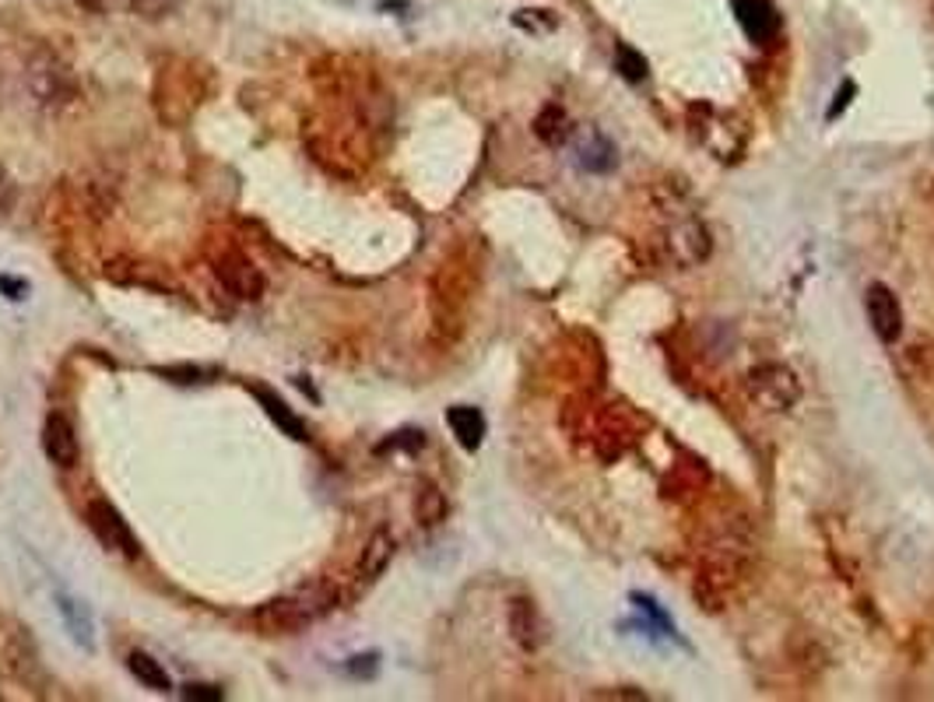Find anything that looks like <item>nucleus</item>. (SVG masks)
<instances>
[{
  "mask_svg": "<svg viewBox=\"0 0 934 702\" xmlns=\"http://www.w3.org/2000/svg\"><path fill=\"white\" fill-rule=\"evenodd\" d=\"M250 390H253V397L261 400V408L267 411V418H271L274 425H278V429H282L288 439H300V442L306 439V425H303V418L295 415V411L288 408V404H285L278 394H271L267 387H261V383H257V387H250Z\"/></svg>",
  "mask_w": 934,
  "mask_h": 702,
  "instance_id": "nucleus-14",
  "label": "nucleus"
},
{
  "mask_svg": "<svg viewBox=\"0 0 934 702\" xmlns=\"http://www.w3.org/2000/svg\"><path fill=\"white\" fill-rule=\"evenodd\" d=\"M14 197H18V186H14L8 169L0 165V215H8V211L14 207Z\"/></svg>",
  "mask_w": 934,
  "mask_h": 702,
  "instance_id": "nucleus-23",
  "label": "nucleus"
},
{
  "mask_svg": "<svg viewBox=\"0 0 934 702\" xmlns=\"http://www.w3.org/2000/svg\"><path fill=\"white\" fill-rule=\"evenodd\" d=\"M183 699H190V702H222V699H225V692H222L219 685L190 682V685H183Z\"/></svg>",
  "mask_w": 934,
  "mask_h": 702,
  "instance_id": "nucleus-21",
  "label": "nucleus"
},
{
  "mask_svg": "<svg viewBox=\"0 0 934 702\" xmlns=\"http://www.w3.org/2000/svg\"><path fill=\"white\" fill-rule=\"evenodd\" d=\"M126 668H131V674L138 678V682H141L144 689H152V692H173V678H169V671L155 661L152 653L134 650L131 657H126Z\"/></svg>",
  "mask_w": 934,
  "mask_h": 702,
  "instance_id": "nucleus-15",
  "label": "nucleus"
},
{
  "mask_svg": "<svg viewBox=\"0 0 934 702\" xmlns=\"http://www.w3.org/2000/svg\"><path fill=\"white\" fill-rule=\"evenodd\" d=\"M535 134L545 144L556 147V144L572 138V126H569V120H566V113L559 110V105H545V110L538 113V120H535Z\"/></svg>",
  "mask_w": 934,
  "mask_h": 702,
  "instance_id": "nucleus-17",
  "label": "nucleus"
},
{
  "mask_svg": "<svg viewBox=\"0 0 934 702\" xmlns=\"http://www.w3.org/2000/svg\"><path fill=\"white\" fill-rule=\"evenodd\" d=\"M415 520L422 527H439L443 520H447V496H443L439 488L429 485V481H422L418 492H415Z\"/></svg>",
  "mask_w": 934,
  "mask_h": 702,
  "instance_id": "nucleus-16",
  "label": "nucleus"
},
{
  "mask_svg": "<svg viewBox=\"0 0 934 702\" xmlns=\"http://www.w3.org/2000/svg\"><path fill=\"white\" fill-rule=\"evenodd\" d=\"M447 425L454 439L464 446L467 454H475L478 446L485 442V415L478 408H467V404H457V408L447 411Z\"/></svg>",
  "mask_w": 934,
  "mask_h": 702,
  "instance_id": "nucleus-13",
  "label": "nucleus"
},
{
  "mask_svg": "<svg viewBox=\"0 0 934 702\" xmlns=\"http://www.w3.org/2000/svg\"><path fill=\"white\" fill-rule=\"evenodd\" d=\"M183 0H126V8L131 14L144 18V21H162V18H173L180 11Z\"/></svg>",
  "mask_w": 934,
  "mask_h": 702,
  "instance_id": "nucleus-19",
  "label": "nucleus"
},
{
  "mask_svg": "<svg viewBox=\"0 0 934 702\" xmlns=\"http://www.w3.org/2000/svg\"><path fill=\"white\" fill-rule=\"evenodd\" d=\"M0 292H4L8 299H26L29 285H26V282H14V278H4V274H0Z\"/></svg>",
  "mask_w": 934,
  "mask_h": 702,
  "instance_id": "nucleus-25",
  "label": "nucleus"
},
{
  "mask_svg": "<svg viewBox=\"0 0 934 702\" xmlns=\"http://www.w3.org/2000/svg\"><path fill=\"white\" fill-rule=\"evenodd\" d=\"M376 668H379L376 653H366V657H352V661H348V674H355V678H373V674H376Z\"/></svg>",
  "mask_w": 934,
  "mask_h": 702,
  "instance_id": "nucleus-24",
  "label": "nucleus"
},
{
  "mask_svg": "<svg viewBox=\"0 0 934 702\" xmlns=\"http://www.w3.org/2000/svg\"><path fill=\"white\" fill-rule=\"evenodd\" d=\"M26 84H29L35 105H42V110H63V105H71L81 92L74 71L53 53H35L26 63Z\"/></svg>",
  "mask_w": 934,
  "mask_h": 702,
  "instance_id": "nucleus-3",
  "label": "nucleus"
},
{
  "mask_svg": "<svg viewBox=\"0 0 934 702\" xmlns=\"http://www.w3.org/2000/svg\"><path fill=\"white\" fill-rule=\"evenodd\" d=\"M514 21H517L520 29H530V32H551V29L559 26V21L551 18V11H545V18H530V11H517Z\"/></svg>",
  "mask_w": 934,
  "mask_h": 702,
  "instance_id": "nucleus-22",
  "label": "nucleus"
},
{
  "mask_svg": "<svg viewBox=\"0 0 934 702\" xmlns=\"http://www.w3.org/2000/svg\"><path fill=\"white\" fill-rule=\"evenodd\" d=\"M745 390L762 411H791L801 400V379L783 362H767L745 376Z\"/></svg>",
  "mask_w": 934,
  "mask_h": 702,
  "instance_id": "nucleus-4",
  "label": "nucleus"
},
{
  "mask_svg": "<svg viewBox=\"0 0 934 702\" xmlns=\"http://www.w3.org/2000/svg\"><path fill=\"white\" fill-rule=\"evenodd\" d=\"M394 551H397V541L390 530H373L369 541L363 545V556H358V580H379L384 577V569L394 562Z\"/></svg>",
  "mask_w": 934,
  "mask_h": 702,
  "instance_id": "nucleus-12",
  "label": "nucleus"
},
{
  "mask_svg": "<svg viewBox=\"0 0 934 702\" xmlns=\"http://www.w3.org/2000/svg\"><path fill=\"white\" fill-rule=\"evenodd\" d=\"M215 274H219V282L229 295H236V299L243 303H257L261 295H264V274L261 267L253 264L246 253L240 250H222L219 257H215Z\"/></svg>",
  "mask_w": 934,
  "mask_h": 702,
  "instance_id": "nucleus-6",
  "label": "nucleus"
},
{
  "mask_svg": "<svg viewBox=\"0 0 934 702\" xmlns=\"http://www.w3.org/2000/svg\"><path fill=\"white\" fill-rule=\"evenodd\" d=\"M509 635H514L517 647H524V650L541 647L545 632H541V614H538L535 601H527V598L509 601Z\"/></svg>",
  "mask_w": 934,
  "mask_h": 702,
  "instance_id": "nucleus-11",
  "label": "nucleus"
},
{
  "mask_svg": "<svg viewBox=\"0 0 934 702\" xmlns=\"http://www.w3.org/2000/svg\"><path fill=\"white\" fill-rule=\"evenodd\" d=\"M731 4H734L738 26L745 29V35L755 42V47H767V42L776 39L780 14L773 8V0H731Z\"/></svg>",
  "mask_w": 934,
  "mask_h": 702,
  "instance_id": "nucleus-9",
  "label": "nucleus"
},
{
  "mask_svg": "<svg viewBox=\"0 0 934 702\" xmlns=\"http://www.w3.org/2000/svg\"><path fill=\"white\" fill-rule=\"evenodd\" d=\"M334 601H337V590L306 587V590L282 593V598H271L267 604H261L257 611H253L250 619L264 635H288V632H300L309 622L321 619L324 611L334 608Z\"/></svg>",
  "mask_w": 934,
  "mask_h": 702,
  "instance_id": "nucleus-2",
  "label": "nucleus"
},
{
  "mask_svg": "<svg viewBox=\"0 0 934 702\" xmlns=\"http://www.w3.org/2000/svg\"><path fill=\"white\" fill-rule=\"evenodd\" d=\"M854 92H857L854 84H843V89H840V95H836V105H833V110H830V120H836V116H840V113L846 110V102L854 99Z\"/></svg>",
  "mask_w": 934,
  "mask_h": 702,
  "instance_id": "nucleus-26",
  "label": "nucleus"
},
{
  "mask_svg": "<svg viewBox=\"0 0 934 702\" xmlns=\"http://www.w3.org/2000/svg\"><path fill=\"white\" fill-rule=\"evenodd\" d=\"M60 611H63V619H68L71 632H74V640H81L84 647H92V619H89V611H84L78 601L71 598H60Z\"/></svg>",
  "mask_w": 934,
  "mask_h": 702,
  "instance_id": "nucleus-18",
  "label": "nucleus"
},
{
  "mask_svg": "<svg viewBox=\"0 0 934 702\" xmlns=\"http://www.w3.org/2000/svg\"><path fill=\"white\" fill-rule=\"evenodd\" d=\"M475 288H478V257L471 246L460 243L439 261L433 282H429L433 327L443 342H454L460 334L467 306L475 299Z\"/></svg>",
  "mask_w": 934,
  "mask_h": 702,
  "instance_id": "nucleus-1",
  "label": "nucleus"
},
{
  "mask_svg": "<svg viewBox=\"0 0 934 702\" xmlns=\"http://www.w3.org/2000/svg\"><path fill=\"white\" fill-rule=\"evenodd\" d=\"M42 454L50 457L53 467H63V471H71L78 464V457H81L78 433L63 415H50L47 425H42Z\"/></svg>",
  "mask_w": 934,
  "mask_h": 702,
  "instance_id": "nucleus-10",
  "label": "nucleus"
},
{
  "mask_svg": "<svg viewBox=\"0 0 934 702\" xmlns=\"http://www.w3.org/2000/svg\"><path fill=\"white\" fill-rule=\"evenodd\" d=\"M593 695L598 699H647L643 692H615V695L611 692H593Z\"/></svg>",
  "mask_w": 934,
  "mask_h": 702,
  "instance_id": "nucleus-27",
  "label": "nucleus"
},
{
  "mask_svg": "<svg viewBox=\"0 0 934 702\" xmlns=\"http://www.w3.org/2000/svg\"><path fill=\"white\" fill-rule=\"evenodd\" d=\"M84 520H89L92 535L99 538L102 548L116 551V556H123V559H138L141 556V545L134 538L131 523L123 520V513L110 499H92L89 506H84Z\"/></svg>",
  "mask_w": 934,
  "mask_h": 702,
  "instance_id": "nucleus-5",
  "label": "nucleus"
},
{
  "mask_svg": "<svg viewBox=\"0 0 934 702\" xmlns=\"http://www.w3.org/2000/svg\"><path fill=\"white\" fill-rule=\"evenodd\" d=\"M864 313H867V324H872L875 337L885 345H896L900 337H903V306L896 299V292L875 282V285H867V295H864Z\"/></svg>",
  "mask_w": 934,
  "mask_h": 702,
  "instance_id": "nucleus-8",
  "label": "nucleus"
},
{
  "mask_svg": "<svg viewBox=\"0 0 934 702\" xmlns=\"http://www.w3.org/2000/svg\"><path fill=\"white\" fill-rule=\"evenodd\" d=\"M572 159H577L583 173L608 176V173H615V165H619V147H615V141L605 131L583 123L572 131Z\"/></svg>",
  "mask_w": 934,
  "mask_h": 702,
  "instance_id": "nucleus-7",
  "label": "nucleus"
},
{
  "mask_svg": "<svg viewBox=\"0 0 934 702\" xmlns=\"http://www.w3.org/2000/svg\"><path fill=\"white\" fill-rule=\"evenodd\" d=\"M615 68H619V74L632 84H640L647 78V57L643 53H636L632 47H619V53H615Z\"/></svg>",
  "mask_w": 934,
  "mask_h": 702,
  "instance_id": "nucleus-20",
  "label": "nucleus"
}]
</instances>
